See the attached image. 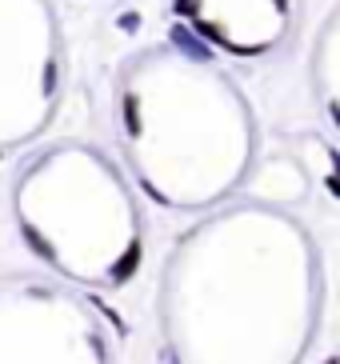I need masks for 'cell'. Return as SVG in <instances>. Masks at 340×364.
Here are the masks:
<instances>
[{"label":"cell","instance_id":"6da1fadb","mask_svg":"<svg viewBox=\"0 0 340 364\" xmlns=\"http://www.w3.org/2000/svg\"><path fill=\"white\" fill-rule=\"evenodd\" d=\"M172 41H176V44H184V48H188L192 56H204V48H201V44H196V41H192V36L184 33V28H176V36H172Z\"/></svg>","mask_w":340,"mask_h":364},{"label":"cell","instance_id":"7a4b0ae2","mask_svg":"<svg viewBox=\"0 0 340 364\" xmlns=\"http://www.w3.org/2000/svg\"><path fill=\"white\" fill-rule=\"evenodd\" d=\"M124 117H128V132H140V124H137V97L124 100Z\"/></svg>","mask_w":340,"mask_h":364},{"label":"cell","instance_id":"3957f363","mask_svg":"<svg viewBox=\"0 0 340 364\" xmlns=\"http://www.w3.org/2000/svg\"><path fill=\"white\" fill-rule=\"evenodd\" d=\"M132 268H137V248H132V252H128V257H124V264L117 268V280H124L128 272H132Z\"/></svg>","mask_w":340,"mask_h":364},{"label":"cell","instance_id":"277c9868","mask_svg":"<svg viewBox=\"0 0 340 364\" xmlns=\"http://www.w3.org/2000/svg\"><path fill=\"white\" fill-rule=\"evenodd\" d=\"M176 9H181V12H196V9H201V0H176Z\"/></svg>","mask_w":340,"mask_h":364}]
</instances>
